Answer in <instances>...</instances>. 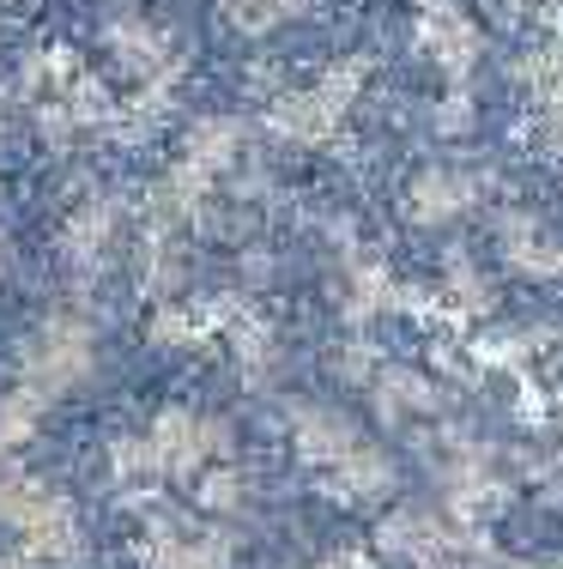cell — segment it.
Here are the masks:
<instances>
[{"label": "cell", "instance_id": "obj_1", "mask_svg": "<svg viewBox=\"0 0 563 569\" xmlns=\"http://www.w3.org/2000/svg\"><path fill=\"white\" fill-rule=\"evenodd\" d=\"M231 7V19L237 24H249V31H261V24H273V19H285L298 0H224Z\"/></svg>", "mask_w": 563, "mask_h": 569}]
</instances>
